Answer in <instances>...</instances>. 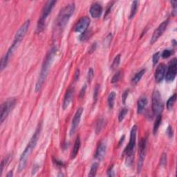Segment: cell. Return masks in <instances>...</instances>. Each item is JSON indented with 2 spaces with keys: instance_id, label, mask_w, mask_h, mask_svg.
<instances>
[{
  "instance_id": "277c9868",
  "label": "cell",
  "mask_w": 177,
  "mask_h": 177,
  "mask_svg": "<svg viewBox=\"0 0 177 177\" xmlns=\"http://www.w3.org/2000/svg\"><path fill=\"white\" fill-rule=\"evenodd\" d=\"M137 131H138V127H137L136 125H134L132 129H131L129 144L125 150V155H126V165H128V166H130L132 164V163L134 162L136 143Z\"/></svg>"
},
{
  "instance_id": "ee69618b",
  "label": "cell",
  "mask_w": 177,
  "mask_h": 177,
  "mask_svg": "<svg viewBox=\"0 0 177 177\" xmlns=\"http://www.w3.org/2000/svg\"><path fill=\"white\" fill-rule=\"evenodd\" d=\"M79 75H80V71L79 69H78L75 72V80H78L79 78Z\"/></svg>"
},
{
  "instance_id": "30bf717a",
  "label": "cell",
  "mask_w": 177,
  "mask_h": 177,
  "mask_svg": "<svg viewBox=\"0 0 177 177\" xmlns=\"http://www.w3.org/2000/svg\"><path fill=\"white\" fill-rule=\"evenodd\" d=\"M29 26H30V20H28L20 26V28H19L18 31H17V33L15 35L13 42L20 44V42L23 39V38H24V36H25L26 33H27L28 28H29Z\"/></svg>"
},
{
  "instance_id": "f35d334b",
  "label": "cell",
  "mask_w": 177,
  "mask_h": 177,
  "mask_svg": "<svg viewBox=\"0 0 177 177\" xmlns=\"http://www.w3.org/2000/svg\"><path fill=\"white\" fill-rule=\"evenodd\" d=\"M167 134L168 135L169 137H172L173 136V129L172 128V127L169 126L168 128L167 129Z\"/></svg>"
},
{
  "instance_id": "7a4b0ae2",
  "label": "cell",
  "mask_w": 177,
  "mask_h": 177,
  "mask_svg": "<svg viewBox=\"0 0 177 177\" xmlns=\"http://www.w3.org/2000/svg\"><path fill=\"white\" fill-rule=\"evenodd\" d=\"M41 132V125H38L37 129L35 130V134H33V137L31 138V139L28 142V145L26 146V149H24V151L22 154L20 159V162H19L18 165V171L19 172H22V171L25 168L26 163H27L28 159L29 157V156L33 151L34 148H35L36 144H37L38 138L39 137V134Z\"/></svg>"
},
{
  "instance_id": "74e56055",
  "label": "cell",
  "mask_w": 177,
  "mask_h": 177,
  "mask_svg": "<svg viewBox=\"0 0 177 177\" xmlns=\"http://www.w3.org/2000/svg\"><path fill=\"white\" fill-rule=\"evenodd\" d=\"M129 92V90H126L124 93H123V97H122V98H123V103H124V104L125 103V101H126V99L127 98V96H128Z\"/></svg>"
},
{
  "instance_id": "d6a6232c",
  "label": "cell",
  "mask_w": 177,
  "mask_h": 177,
  "mask_svg": "<svg viewBox=\"0 0 177 177\" xmlns=\"http://www.w3.org/2000/svg\"><path fill=\"white\" fill-rule=\"evenodd\" d=\"M9 159H10V156H8V157H5L4 159L2 160V161H1V175L3 172L4 167V166H6V165H7L8 162L9 161Z\"/></svg>"
},
{
  "instance_id": "4dcf8cb0",
  "label": "cell",
  "mask_w": 177,
  "mask_h": 177,
  "mask_svg": "<svg viewBox=\"0 0 177 177\" xmlns=\"http://www.w3.org/2000/svg\"><path fill=\"white\" fill-rule=\"evenodd\" d=\"M174 53V51L173 50H170V49H165V50L163 51V52L161 54V56H162L163 58H168L172 56V55Z\"/></svg>"
},
{
  "instance_id": "ac0fdd59",
  "label": "cell",
  "mask_w": 177,
  "mask_h": 177,
  "mask_svg": "<svg viewBox=\"0 0 177 177\" xmlns=\"http://www.w3.org/2000/svg\"><path fill=\"white\" fill-rule=\"evenodd\" d=\"M147 104V99L146 97H141L138 100L137 103V113L138 114H141L143 113L144 110L145 109L146 106Z\"/></svg>"
},
{
  "instance_id": "9a60e30c",
  "label": "cell",
  "mask_w": 177,
  "mask_h": 177,
  "mask_svg": "<svg viewBox=\"0 0 177 177\" xmlns=\"http://www.w3.org/2000/svg\"><path fill=\"white\" fill-rule=\"evenodd\" d=\"M166 71V66L165 64L161 63L157 66L155 72V80L157 83H161L164 79Z\"/></svg>"
},
{
  "instance_id": "f546056e",
  "label": "cell",
  "mask_w": 177,
  "mask_h": 177,
  "mask_svg": "<svg viewBox=\"0 0 177 177\" xmlns=\"http://www.w3.org/2000/svg\"><path fill=\"white\" fill-rule=\"evenodd\" d=\"M127 113H128V109H127V108H123V109H121L118 115V120L120 122H122L124 120Z\"/></svg>"
},
{
  "instance_id": "6da1fadb",
  "label": "cell",
  "mask_w": 177,
  "mask_h": 177,
  "mask_svg": "<svg viewBox=\"0 0 177 177\" xmlns=\"http://www.w3.org/2000/svg\"><path fill=\"white\" fill-rule=\"evenodd\" d=\"M57 53V49L56 47H53L47 55L46 56V58L44 60L42 66L39 73V78H38L37 83L35 85V92H39L41 90L42 87H43L44 83H45L46 79H47V75L49 74V69L53 62V59H54L55 56H56Z\"/></svg>"
},
{
  "instance_id": "d590c367",
  "label": "cell",
  "mask_w": 177,
  "mask_h": 177,
  "mask_svg": "<svg viewBox=\"0 0 177 177\" xmlns=\"http://www.w3.org/2000/svg\"><path fill=\"white\" fill-rule=\"evenodd\" d=\"M86 90H87V85L85 84V85H84V86L82 87L81 90L80 91V98H83L84 96H85V92H86Z\"/></svg>"
},
{
  "instance_id": "f6af8a7d",
  "label": "cell",
  "mask_w": 177,
  "mask_h": 177,
  "mask_svg": "<svg viewBox=\"0 0 177 177\" xmlns=\"http://www.w3.org/2000/svg\"><path fill=\"white\" fill-rule=\"evenodd\" d=\"M7 177H11V176H13V171H11V172H9L8 173L7 175H6Z\"/></svg>"
},
{
  "instance_id": "2e32d148",
  "label": "cell",
  "mask_w": 177,
  "mask_h": 177,
  "mask_svg": "<svg viewBox=\"0 0 177 177\" xmlns=\"http://www.w3.org/2000/svg\"><path fill=\"white\" fill-rule=\"evenodd\" d=\"M91 17L94 18H98L101 16L102 13V7L100 4L95 2L91 5L89 10Z\"/></svg>"
},
{
  "instance_id": "836d02e7",
  "label": "cell",
  "mask_w": 177,
  "mask_h": 177,
  "mask_svg": "<svg viewBox=\"0 0 177 177\" xmlns=\"http://www.w3.org/2000/svg\"><path fill=\"white\" fill-rule=\"evenodd\" d=\"M94 69L92 68H89L88 71V73H87V81H88L89 83H90L91 80H92L93 78H94Z\"/></svg>"
},
{
  "instance_id": "d4e9b609",
  "label": "cell",
  "mask_w": 177,
  "mask_h": 177,
  "mask_svg": "<svg viewBox=\"0 0 177 177\" xmlns=\"http://www.w3.org/2000/svg\"><path fill=\"white\" fill-rule=\"evenodd\" d=\"M104 120L103 118H100L97 121L96 126V132L97 134H98L99 133L102 131V129H103L104 126Z\"/></svg>"
},
{
  "instance_id": "f1b7e54d",
  "label": "cell",
  "mask_w": 177,
  "mask_h": 177,
  "mask_svg": "<svg viewBox=\"0 0 177 177\" xmlns=\"http://www.w3.org/2000/svg\"><path fill=\"white\" fill-rule=\"evenodd\" d=\"M120 62H121V55L118 54L115 57V58H114V60L113 61V63H112L111 66V69L114 70V69H115L116 67H118L119 65Z\"/></svg>"
},
{
  "instance_id": "e575fe53",
  "label": "cell",
  "mask_w": 177,
  "mask_h": 177,
  "mask_svg": "<svg viewBox=\"0 0 177 177\" xmlns=\"http://www.w3.org/2000/svg\"><path fill=\"white\" fill-rule=\"evenodd\" d=\"M99 89H100V86L99 85H96V87L94 89V101L96 103L97 101V99L98 97V94H99Z\"/></svg>"
},
{
  "instance_id": "484cf974",
  "label": "cell",
  "mask_w": 177,
  "mask_h": 177,
  "mask_svg": "<svg viewBox=\"0 0 177 177\" xmlns=\"http://www.w3.org/2000/svg\"><path fill=\"white\" fill-rule=\"evenodd\" d=\"M176 94H174L172 97L169 98V100L167 102V108L168 110H171L172 109L173 106L176 102Z\"/></svg>"
},
{
  "instance_id": "1f68e13d",
  "label": "cell",
  "mask_w": 177,
  "mask_h": 177,
  "mask_svg": "<svg viewBox=\"0 0 177 177\" xmlns=\"http://www.w3.org/2000/svg\"><path fill=\"white\" fill-rule=\"evenodd\" d=\"M160 57H161V53L160 52H157L153 55V57H152V62H153L154 66H155L156 64L158 63Z\"/></svg>"
},
{
  "instance_id": "d6986e66",
  "label": "cell",
  "mask_w": 177,
  "mask_h": 177,
  "mask_svg": "<svg viewBox=\"0 0 177 177\" xmlns=\"http://www.w3.org/2000/svg\"><path fill=\"white\" fill-rule=\"evenodd\" d=\"M80 147V137L78 136L76 138L75 143H74V146L72 152L71 153V159H75L76 156H77Z\"/></svg>"
},
{
  "instance_id": "b9f144b4",
  "label": "cell",
  "mask_w": 177,
  "mask_h": 177,
  "mask_svg": "<svg viewBox=\"0 0 177 177\" xmlns=\"http://www.w3.org/2000/svg\"><path fill=\"white\" fill-rule=\"evenodd\" d=\"M113 4H114V2H112V3L111 4L109 5V7H108V8H107V9H106V13H105V15H104V18H106V17L108 15V14H109V13H110V11H111V9L112 6H113Z\"/></svg>"
},
{
  "instance_id": "7bdbcfd3",
  "label": "cell",
  "mask_w": 177,
  "mask_h": 177,
  "mask_svg": "<svg viewBox=\"0 0 177 177\" xmlns=\"http://www.w3.org/2000/svg\"><path fill=\"white\" fill-rule=\"evenodd\" d=\"M171 4H172L173 5L172 6H173V8H174V12H176L177 1H171Z\"/></svg>"
},
{
  "instance_id": "60d3db41",
  "label": "cell",
  "mask_w": 177,
  "mask_h": 177,
  "mask_svg": "<svg viewBox=\"0 0 177 177\" xmlns=\"http://www.w3.org/2000/svg\"><path fill=\"white\" fill-rule=\"evenodd\" d=\"M96 49V43H94L89 49V53H92Z\"/></svg>"
},
{
  "instance_id": "9c48e42d",
  "label": "cell",
  "mask_w": 177,
  "mask_h": 177,
  "mask_svg": "<svg viewBox=\"0 0 177 177\" xmlns=\"http://www.w3.org/2000/svg\"><path fill=\"white\" fill-rule=\"evenodd\" d=\"M147 140L146 138H142L139 144V158L138 161V173H140L143 165L144 160L145 158L146 149H147Z\"/></svg>"
},
{
  "instance_id": "cb8c5ba5",
  "label": "cell",
  "mask_w": 177,
  "mask_h": 177,
  "mask_svg": "<svg viewBox=\"0 0 177 177\" xmlns=\"http://www.w3.org/2000/svg\"><path fill=\"white\" fill-rule=\"evenodd\" d=\"M91 35H92V32L90 30L87 29L85 31L81 33L80 36V40L81 42H86L91 37Z\"/></svg>"
},
{
  "instance_id": "83f0119b",
  "label": "cell",
  "mask_w": 177,
  "mask_h": 177,
  "mask_svg": "<svg viewBox=\"0 0 177 177\" xmlns=\"http://www.w3.org/2000/svg\"><path fill=\"white\" fill-rule=\"evenodd\" d=\"M98 168V163H94V164L91 166L90 171L89 173V176H96L97 170Z\"/></svg>"
},
{
  "instance_id": "3957f363",
  "label": "cell",
  "mask_w": 177,
  "mask_h": 177,
  "mask_svg": "<svg viewBox=\"0 0 177 177\" xmlns=\"http://www.w3.org/2000/svg\"><path fill=\"white\" fill-rule=\"evenodd\" d=\"M74 11H75V4L71 3L68 4L67 6L64 7L60 11L56 21V26L57 30L60 32L65 28L70 18L73 14Z\"/></svg>"
},
{
  "instance_id": "52a82bcc",
  "label": "cell",
  "mask_w": 177,
  "mask_h": 177,
  "mask_svg": "<svg viewBox=\"0 0 177 177\" xmlns=\"http://www.w3.org/2000/svg\"><path fill=\"white\" fill-rule=\"evenodd\" d=\"M152 111L154 115H161L163 111L164 104L162 100V97L158 90L154 91L152 94Z\"/></svg>"
},
{
  "instance_id": "603a6c76",
  "label": "cell",
  "mask_w": 177,
  "mask_h": 177,
  "mask_svg": "<svg viewBox=\"0 0 177 177\" xmlns=\"http://www.w3.org/2000/svg\"><path fill=\"white\" fill-rule=\"evenodd\" d=\"M116 96V94L114 91H112L109 95L107 98L108 105H109V109H113L114 105V102H115Z\"/></svg>"
},
{
  "instance_id": "8d00e7d4",
  "label": "cell",
  "mask_w": 177,
  "mask_h": 177,
  "mask_svg": "<svg viewBox=\"0 0 177 177\" xmlns=\"http://www.w3.org/2000/svg\"><path fill=\"white\" fill-rule=\"evenodd\" d=\"M167 163V154H163L162 157L161 159V164L163 165V166H165Z\"/></svg>"
},
{
  "instance_id": "7c38bea8",
  "label": "cell",
  "mask_w": 177,
  "mask_h": 177,
  "mask_svg": "<svg viewBox=\"0 0 177 177\" xmlns=\"http://www.w3.org/2000/svg\"><path fill=\"white\" fill-rule=\"evenodd\" d=\"M90 22L91 20L89 17H83L80 19L78 22L76 23L75 26H74V30L76 33H83L87 29L89 24H90Z\"/></svg>"
},
{
  "instance_id": "e0dca14e",
  "label": "cell",
  "mask_w": 177,
  "mask_h": 177,
  "mask_svg": "<svg viewBox=\"0 0 177 177\" xmlns=\"http://www.w3.org/2000/svg\"><path fill=\"white\" fill-rule=\"evenodd\" d=\"M73 94H74L73 88H69L67 91H66L65 96H64L63 104H62L63 109H67L68 106H69L70 104H71L72 99H73Z\"/></svg>"
},
{
  "instance_id": "ffe728a7",
  "label": "cell",
  "mask_w": 177,
  "mask_h": 177,
  "mask_svg": "<svg viewBox=\"0 0 177 177\" xmlns=\"http://www.w3.org/2000/svg\"><path fill=\"white\" fill-rule=\"evenodd\" d=\"M145 73V68H142V69L138 71V73H136V75H135L132 79V83L133 85H136V84L139 83V81L141 80L142 77L143 76Z\"/></svg>"
},
{
  "instance_id": "5b68a950",
  "label": "cell",
  "mask_w": 177,
  "mask_h": 177,
  "mask_svg": "<svg viewBox=\"0 0 177 177\" xmlns=\"http://www.w3.org/2000/svg\"><path fill=\"white\" fill-rule=\"evenodd\" d=\"M56 1L51 0V1H47V2L45 4V5L44 6L42 10L40 18H39L37 22V29H36V31H37V33H41L44 30V28L45 27L47 19L48 18L49 14L51 13V11L53 10V7L56 5Z\"/></svg>"
},
{
  "instance_id": "8fae6325",
  "label": "cell",
  "mask_w": 177,
  "mask_h": 177,
  "mask_svg": "<svg viewBox=\"0 0 177 177\" xmlns=\"http://www.w3.org/2000/svg\"><path fill=\"white\" fill-rule=\"evenodd\" d=\"M168 24H169V20H167L161 23V24L158 26V28L154 30L153 35L152 36L151 42H150L152 44H153L154 43H155L159 39V38L163 35V33L165 32V30H166Z\"/></svg>"
},
{
  "instance_id": "8992f818",
  "label": "cell",
  "mask_w": 177,
  "mask_h": 177,
  "mask_svg": "<svg viewBox=\"0 0 177 177\" xmlns=\"http://www.w3.org/2000/svg\"><path fill=\"white\" fill-rule=\"evenodd\" d=\"M16 99L15 98H11L7 99L1 104V114H0V122L2 124L4 121L6 119L9 114L14 109L16 104Z\"/></svg>"
},
{
  "instance_id": "ba28073f",
  "label": "cell",
  "mask_w": 177,
  "mask_h": 177,
  "mask_svg": "<svg viewBox=\"0 0 177 177\" xmlns=\"http://www.w3.org/2000/svg\"><path fill=\"white\" fill-rule=\"evenodd\" d=\"M177 73V60L176 58H173L170 61L167 66V71L165 75V80L167 83L174 81Z\"/></svg>"
},
{
  "instance_id": "7402d4cb",
  "label": "cell",
  "mask_w": 177,
  "mask_h": 177,
  "mask_svg": "<svg viewBox=\"0 0 177 177\" xmlns=\"http://www.w3.org/2000/svg\"><path fill=\"white\" fill-rule=\"evenodd\" d=\"M161 121H162V116L161 115H158L157 116V118H156L154 124V127H153V133L154 134H156L159 130V128L160 127V125H161Z\"/></svg>"
},
{
  "instance_id": "ab89813d",
  "label": "cell",
  "mask_w": 177,
  "mask_h": 177,
  "mask_svg": "<svg viewBox=\"0 0 177 177\" xmlns=\"http://www.w3.org/2000/svg\"><path fill=\"white\" fill-rule=\"evenodd\" d=\"M113 168H114V167H113V166H112L111 167H110L109 170L107 171V176H115V174H114Z\"/></svg>"
},
{
  "instance_id": "4316f807",
  "label": "cell",
  "mask_w": 177,
  "mask_h": 177,
  "mask_svg": "<svg viewBox=\"0 0 177 177\" xmlns=\"http://www.w3.org/2000/svg\"><path fill=\"white\" fill-rule=\"evenodd\" d=\"M122 77H123V73H122V71H117L116 73L114 74L113 77H112L111 83L112 84L117 83L118 82H119L120 80H121V78H122Z\"/></svg>"
},
{
  "instance_id": "5bb4252c",
  "label": "cell",
  "mask_w": 177,
  "mask_h": 177,
  "mask_svg": "<svg viewBox=\"0 0 177 177\" xmlns=\"http://www.w3.org/2000/svg\"><path fill=\"white\" fill-rule=\"evenodd\" d=\"M106 143L105 140H102L98 145V147L97 148L96 154H95V157L98 161H102L104 159V156L106 154Z\"/></svg>"
},
{
  "instance_id": "4fadbf2b",
  "label": "cell",
  "mask_w": 177,
  "mask_h": 177,
  "mask_svg": "<svg viewBox=\"0 0 177 177\" xmlns=\"http://www.w3.org/2000/svg\"><path fill=\"white\" fill-rule=\"evenodd\" d=\"M83 108L80 107L79 109H78V110L75 112V115H74L73 121H72L71 129H70V136H73V135L75 134L76 129H78V127L80 124V122L81 116L82 114L83 113Z\"/></svg>"
},
{
  "instance_id": "44dd1931",
  "label": "cell",
  "mask_w": 177,
  "mask_h": 177,
  "mask_svg": "<svg viewBox=\"0 0 177 177\" xmlns=\"http://www.w3.org/2000/svg\"><path fill=\"white\" fill-rule=\"evenodd\" d=\"M138 4H139V1H133L132 7H131L130 15H129V19H132L134 18L135 15L136 14L137 10H138Z\"/></svg>"
}]
</instances>
